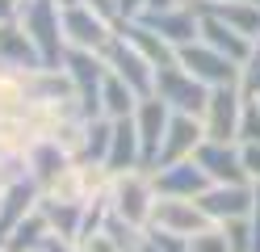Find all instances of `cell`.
Returning <instances> with one entry per match:
<instances>
[{
  "mask_svg": "<svg viewBox=\"0 0 260 252\" xmlns=\"http://www.w3.org/2000/svg\"><path fill=\"white\" fill-rule=\"evenodd\" d=\"M17 9H21V0H0V25L13 21V17H17Z\"/></svg>",
  "mask_w": 260,
  "mask_h": 252,
  "instance_id": "cell-41",
  "label": "cell"
},
{
  "mask_svg": "<svg viewBox=\"0 0 260 252\" xmlns=\"http://www.w3.org/2000/svg\"><path fill=\"white\" fill-rule=\"evenodd\" d=\"M25 34L34 38L38 55H42V67H63L68 59V38H63V9L55 0H25L17 9Z\"/></svg>",
  "mask_w": 260,
  "mask_h": 252,
  "instance_id": "cell-1",
  "label": "cell"
},
{
  "mask_svg": "<svg viewBox=\"0 0 260 252\" xmlns=\"http://www.w3.org/2000/svg\"><path fill=\"white\" fill-rule=\"evenodd\" d=\"M38 210L46 214V227L51 235H63V240H80V223H84V206L76 202H55V198H42Z\"/></svg>",
  "mask_w": 260,
  "mask_h": 252,
  "instance_id": "cell-26",
  "label": "cell"
},
{
  "mask_svg": "<svg viewBox=\"0 0 260 252\" xmlns=\"http://www.w3.org/2000/svg\"><path fill=\"white\" fill-rule=\"evenodd\" d=\"M76 244H80V252H122L118 244H113V235H109L105 227H101V231H92V235H80Z\"/></svg>",
  "mask_w": 260,
  "mask_h": 252,
  "instance_id": "cell-35",
  "label": "cell"
},
{
  "mask_svg": "<svg viewBox=\"0 0 260 252\" xmlns=\"http://www.w3.org/2000/svg\"><path fill=\"white\" fill-rule=\"evenodd\" d=\"M168 122H172V109L159 101L155 93L151 97H143L139 105H135V130H139V143H143V164H155L159 156V143H164V134H168Z\"/></svg>",
  "mask_w": 260,
  "mask_h": 252,
  "instance_id": "cell-13",
  "label": "cell"
},
{
  "mask_svg": "<svg viewBox=\"0 0 260 252\" xmlns=\"http://www.w3.org/2000/svg\"><path fill=\"white\" fill-rule=\"evenodd\" d=\"M0 67H9V72H34V67H42V55H38L34 38L25 34L21 17L0 25Z\"/></svg>",
  "mask_w": 260,
  "mask_h": 252,
  "instance_id": "cell-16",
  "label": "cell"
},
{
  "mask_svg": "<svg viewBox=\"0 0 260 252\" xmlns=\"http://www.w3.org/2000/svg\"><path fill=\"white\" fill-rule=\"evenodd\" d=\"M252 5H260V0H252Z\"/></svg>",
  "mask_w": 260,
  "mask_h": 252,
  "instance_id": "cell-44",
  "label": "cell"
},
{
  "mask_svg": "<svg viewBox=\"0 0 260 252\" xmlns=\"http://www.w3.org/2000/svg\"><path fill=\"white\" fill-rule=\"evenodd\" d=\"M109 139H113V122H109V118H88V143H84V160L105 164V156H109Z\"/></svg>",
  "mask_w": 260,
  "mask_h": 252,
  "instance_id": "cell-29",
  "label": "cell"
},
{
  "mask_svg": "<svg viewBox=\"0 0 260 252\" xmlns=\"http://www.w3.org/2000/svg\"><path fill=\"white\" fill-rule=\"evenodd\" d=\"M210 223H231V218H248L256 189L252 185H210V189L198 198Z\"/></svg>",
  "mask_w": 260,
  "mask_h": 252,
  "instance_id": "cell-14",
  "label": "cell"
},
{
  "mask_svg": "<svg viewBox=\"0 0 260 252\" xmlns=\"http://www.w3.org/2000/svg\"><path fill=\"white\" fill-rule=\"evenodd\" d=\"M206 9L222 17L231 30H239L248 42H260V5H252V0H210Z\"/></svg>",
  "mask_w": 260,
  "mask_h": 252,
  "instance_id": "cell-22",
  "label": "cell"
},
{
  "mask_svg": "<svg viewBox=\"0 0 260 252\" xmlns=\"http://www.w3.org/2000/svg\"><path fill=\"white\" fill-rule=\"evenodd\" d=\"M0 252H5V248H0Z\"/></svg>",
  "mask_w": 260,
  "mask_h": 252,
  "instance_id": "cell-45",
  "label": "cell"
},
{
  "mask_svg": "<svg viewBox=\"0 0 260 252\" xmlns=\"http://www.w3.org/2000/svg\"><path fill=\"white\" fill-rule=\"evenodd\" d=\"M51 240V227H46V214L42 210H34L25 218V223H17L9 231V240L0 244L5 252H42V244Z\"/></svg>",
  "mask_w": 260,
  "mask_h": 252,
  "instance_id": "cell-27",
  "label": "cell"
},
{
  "mask_svg": "<svg viewBox=\"0 0 260 252\" xmlns=\"http://www.w3.org/2000/svg\"><path fill=\"white\" fill-rule=\"evenodd\" d=\"M42 198H55V202H76L84 206V173H80V160H72L63 173L42 189Z\"/></svg>",
  "mask_w": 260,
  "mask_h": 252,
  "instance_id": "cell-28",
  "label": "cell"
},
{
  "mask_svg": "<svg viewBox=\"0 0 260 252\" xmlns=\"http://www.w3.org/2000/svg\"><path fill=\"white\" fill-rule=\"evenodd\" d=\"M189 252H226V235L218 223H210L202 227L198 235H189Z\"/></svg>",
  "mask_w": 260,
  "mask_h": 252,
  "instance_id": "cell-33",
  "label": "cell"
},
{
  "mask_svg": "<svg viewBox=\"0 0 260 252\" xmlns=\"http://www.w3.org/2000/svg\"><path fill=\"white\" fill-rule=\"evenodd\" d=\"M42 252H80L76 240H63V235H51V240L42 244Z\"/></svg>",
  "mask_w": 260,
  "mask_h": 252,
  "instance_id": "cell-39",
  "label": "cell"
},
{
  "mask_svg": "<svg viewBox=\"0 0 260 252\" xmlns=\"http://www.w3.org/2000/svg\"><path fill=\"white\" fill-rule=\"evenodd\" d=\"M38 202H42V189L29 177L17 181V185H9V189L0 193V244L9 240V231L17 223H25V218L38 210Z\"/></svg>",
  "mask_w": 260,
  "mask_h": 252,
  "instance_id": "cell-19",
  "label": "cell"
},
{
  "mask_svg": "<svg viewBox=\"0 0 260 252\" xmlns=\"http://www.w3.org/2000/svg\"><path fill=\"white\" fill-rule=\"evenodd\" d=\"M202 42H210L214 50H222V55L231 59V63H239V67H243V59L256 50V42H248L239 30H231L222 17H214L210 9H202Z\"/></svg>",
  "mask_w": 260,
  "mask_h": 252,
  "instance_id": "cell-20",
  "label": "cell"
},
{
  "mask_svg": "<svg viewBox=\"0 0 260 252\" xmlns=\"http://www.w3.org/2000/svg\"><path fill=\"white\" fill-rule=\"evenodd\" d=\"M139 252H155V248H151V244H147V240H143V248H139Z\"/></svg>",
  "mask_w": 260,
  "mask_h": 252,
  "instance_id": "cell-43",
  "label": "cell"
},
{
  "mask_svg": "<svg viewBox=\"0 0 260 252\" xmlns=\"http://www.w3.org/2000/svg\"><path fill=\"white\" fill-rule=\"evenodd\" d=\"M34 97L25 89V72H9L0 67V118H29Z\"/></svg>",
  "mask_w": 260,
  "mask_h": 252,
  "instance_id": "cell-24",
  "label": "cell"
},
{
  "mask_svg": "<svg viewBox=\"0 0 260 252\" xmlns=\"http://www.w3.org/2000/svg\"><path fill=\"white\" fill-rule=\"evenodd\" d=\"M151 185L159 198H202L210 189V177L202 173L198 160H181V164H168V168H147Z\"/></svg>",
  "mask_w": 260,
  "mask_h": 252,
  "instance_id": "cell-12",
  "label": "cell"
},
{
  "mask_svg": "<svg viewBox=\"0 0 260 252\" xmlns=\"http://www.w3.org/2000/svg\"><path fill=\"white\" fill-rule=\"evenodd\" d=\"M25 89H29V97H34V105L38 101H68V97H76L63 67H34V72H25Z\"/></svg>",
  "mask_w": 260,
  "mask_h": 252,
  "instance_id": "cell-23",
  "label": "cell"
},
{
  "mask_svg": "<svg viewBox=\"0 0 260 252\" xmlns=\"http://www.w3.org/2000/svg\"><path fill=\"white\" fill-rule=\"evenodd\" d=\"M252 189H256V202H252V214H248V218H252V231H256V252H260V181L252 185Z\"/></svg>",
  "mask_w": 260,
  "mask_h": 252,
  "instance_id": "cell-40",
  "label": "cell"
},
{
  "mask_svg": "<svg viewBox=\"0 0 260 252\" xmlns=\"http://www.w3.org/2000/svg\"><path fill=\"white\" fill-rule=\"evenodd\" d=\"M63 72L72 80V93L80 101V109H84V118H101V84L109 76L105 59L96 55V50H68Z\"/></svg>",
  "mask_w": 260,
  "mask_h": 252,
  "instance_id": "cell-3",
  "label": "cell"
},
{
  "mask_svg": "<svg viewBox=\"0 0 260 252\" xmlns=\"http://www.w3.org/2000/svg\"><path fill=\"white\" fill-rule=\"evenodd\" d=\"M193 160L202 164V173L210 177V185H252L248 173H243L239 143H214V139H206Z\"/></svg>",
  "mask_w": 260,
  "mask_h": 252,
  "instance_id": "cell-11",
  "label": "cell"
},
{
  "mask_svg": "<svg viewBox=\"0 0 260 252\" xmlns=\"http://www.w3.org/2000/svg\"><path fill=\"white\" fill-rule=\"evenodd\" d=\"M147 244H151L155 252H189V240H185V235L155 231V227H147Z\"/></svg>",
  "mask_w": 260,
  "mask_h": 252,
  "instance_id": "cell-34",
  "label": "cell"
},
{
  "mask_svg": "<svg viewBox=\"0 0 260 252\" xmlns=\"http://www.w3.org/2000/svg\"><path fill=\"white\" fill-rule=\"evenodd\" d=\"M155 231H172V235H198L202 227H210V218L202 210L198 198H155V210H151V223Z\"/></svg>",
  "mask_w": 260,
  "mask_h": 252,
  "instance_id": "cell-9",
  "label": "cell"
},
{
  "mask_svg": "<svg viewBox=\"0 0 260 252\" xmlns=\"http://www.w3.org/2000/svg\"><path fill=\"white\" fill-rule=\"evenodd\" d=\"M239 156H243V173L256 185L260 181V143H239Z\"/></svg>",
  "mask_w": 260,
  "mask_h": 252,
  "instance_id": "cell-36",
  "label": "cell"
},
{
  "mask_svg": "<svg viewBox=\"0 0 260 252\" xmlns=\"http://www.w3.org/2000/svg\"><path fill=\"white\" fill-rule=\"evenodd\" d=\"M143 21H147L155 34H164V38H168L176 50L202 38V13H198V9L172 5V9H159V13H143Z\"/></svg>",
  "mask_w": 260,
  "mask_h": 252,
  "instance_id": "cell-15",
  "label": "cell"
},
{
  "mask_svg": "<svg viewBox=\"0 0 260 252\" xmlns=\"http://www.w3.org/2000/svg\"><path fill=\"white\" fill-rule=\"evenodd\" d=\"M113 30L118 25H109L105 17H96L84 0L72 9H63V38H68V50H96L101 55L105 42L113 38Z\"/></svg>",
  "mask_w": 260,
  "mask_h": 252,
  "instance_id": "cell-8",
  "label": "cell"
},
{
  "mask_svg": "<svg viewBox=\"0 0 260 252\" xmlns=\"http://www.w3.org/2000/svg\"><path fill=\"white\" fill-rule=\"evenodd\" d=\"M118 34H122V38L155 67V72H159V67H168V63H176V46L164 38V34H155L147 21H143V17H135V21H122Z\"/></svg>",
  "mask_w": 260,
  "mask_h": 252,
  "instance_id": "cell-17",
  "label": "cell"
},
{
  "mask_svg": "<svg viewBox=\"0 0 260 252\" xmlns=\"http://www.w3.org/2000/svg\"><path fill=\"white\" fill-rule=\"evenodd\" d=\"M105 168L113 177L122 173H135V168H147L143 164V143H139V130H135V114L113 122V139H109V156H105Z\"/></svg>",
  "mask_w": 260,
  "mask_h": 252,
  "instance_id": "cell-18",
  "label": "cell"
},
{
  "mask_svg": "<svg viewBox=\"0 0 260 252\" xmlns=\"http://www.w3.org/2000/svg\"><path fill=\"white\" fill-rule=\"evenodd\" d=\"M155 185H151V173L147 168H135V173H122L113 177V193H109V210L126 218L130 227H143L147 231L151 223V210H155Z\"/></svg>",
  "mask_w": 260,
  "mask_h": 252,
  "instance_id": "cell-2",
  "label": "cell"
},
{
  "mask_svg": "<svg viewBox=\"0 0 260 252\" xmlns=\"http://www.w3.org/2000/svg\"><path fill=\"white\" fill-rule=\"evenodd\" d=\"M256 101H260V97H256Z\"/></svg>",
  "mask_w": 260,
  "mask_h": 252,
  "instance_id": "cell-46",
  "label": "cell"
},
{
  "mask_svg": "<svg viewBox=\"0 0 260 252\" xmlns=\"http://www.w3.org/2000/svg\"><path fill=\"white\" fill-rule=\"evenodd\" d=\"M139 93L130 89L126 80H118V76H105V84H101V118H109V122H122V118H130L135 114V105H139Z\"/></svg>",
  "mask_w": 260,
  "mask_h": 252,
  "instance_id": "cell-25",
  "label": "cell"
},
{
  "mask_svg": "<svg viewBox=\"0 0 260 252\" xmlns=\"http://www.w3.org/2000/svg\"><path fill=\"white\" fill-rule=\"evenodd\" d=\"M172 5H181V9H198V13H202V9L210 5V0H172Z\"/></svg>",
  "mask_w": 260,
  "mask_h": 252,
  "instance_id": "cell-42",
  "label": "cell"
},
{
  "mask_svg": "<svg viewBox=\"0 0 260 252\" xmlns=\"http://www.w3.org/2000/svg\"><path fill=\"white\" fill-rule=\"evenodd\" d=\"M84 5H88L96 17H105L109 25H122V9H118V0H84Z\"/></svg>",
  "mask_w": 260,
  "mask_h": 252,
  "instance_id": "cell-37",
  "label": "cell"
},
{
  "mask_svg": "<svg viewBox=\"0 0 260 252\" xmlns=\"http://www.w3.org/2000/svg\"><path fill=\"white\" fill-rule=\"evenodd\" d=\"M239 93L243 97H260V42H256V50L239 67Z\"/></svg>",
  "mask_w": 260,
  "mask_h": 252,
  "instance_id": "cell-32",
  "label": "cell"
},
{
  "mask_svg": "<svg viewBox=\"0 0 260 252\" xmlns=\"http://www.w3.org/2000/svg\"><path fill=\"white\" fill-rule=\"evenodd\" d=\"M118 9H122V21H135L147 13V0H118Z\"/></svg>",
  "mask_w": 260,
  "mask_h": 252,
  "instance_id": "cell-38",
  "label": "cell"
},
{
  "mask_svg": "<svg viewBox=\"0 0 260 252\" xmlns=\"http://www.w3.org/2000/svg\"><path fill=\"white\" fill-rule=\"evenodd\" d=\"M239 118H243V93L239 84L210 89L206 109H202V130L214 143H239Z\"/></svg>",
  "mask_w": 260,
  "mask_h": 252,
  "instance_id": "cell-6",
  "label": "cell"
},
{
  "mask_svg": "<svg viewBox=\"0 0 260 252\" xmlns=\"http://www.w3.org/2000/svg\"><path fill=\"white\" fill-rule=\"evenodd\" d=\"M202 143H206L202 118H193V114H172L168 134H164V143H159V156H155V164H151V168H168V164L193 160Z\"/></svg>",
  "mask_w": 260,
  "mask_h": 252,
  "instance_id": "cell-10",
  "label": "cell"
},
{
  "mask_svg": "<svg viewBox=\"0 0 260 252\" xmlns=\"http://www.w3.org/2000/svg\"><path fill=\"white\" fill-rule=\"evenodd\" d=\"M155 97L164 101L172 114H193V118H202L210 89H206L202 80H193L181 63H168V67H159V72H155Z\"/></svg>",
  "mask_w": 260,
  "mask_h": 252,
  "instance_id": "cell-5",
  "label": "cell"
},
{
  "mask_svg": "<svg viewBox=\"0 0 260 252\" xmlns=\"http://www.w3.org/2000/svg\"><path fill=\"white\" fill-rule=\"evenodd\" d=\"M101 59H105V67H109V72L118 76V80H126L139 97H151V93H155V67L143 59L139 50H135V46H130L122 34H118V30H113V38L105 42Z\"/></svg>",
  "mask_w": 260,
  "mask_h": 252,
  "instance_id": "cell-7",
  "label": "cell"
},
{
  "mask_svg": "<svg viewBox=\"0 0 260 252\" xmlns=\"http://www.w3.org/2000/svg\"><path fill=\"white\" fill-rule=\"evenodd\" d=\"M239 143H260V101L243 97V118H239Z\"/></svg>",
  "mask_w": 260,
  "mask_h": 252,
  "instance_id": "cell-31",
  "label": "cell"
},
{
  "mask_svg": "<svg viewBox=\"0 0 260 252\" xmlns=\"http://www.w3.org/2000/svg\"><path fill=\"white\" fill-rule=\"evenodd\" d=\"M226 235V252H256V231L252 218H231V223H218Z\"/></svg>",
  "mask_w": 260,
  "mask_h": 252,
  "instance_id": "cell-30",
  "label": "cell"
},
{
  "mask_svg": "<svg viewBox=\"0 0 260 252\" xmlns=\"http://www.w3.org/2000/svg\"><path fill=\"white\" fill-rule=\"evenodd\" d=\"M176 63H181L193 80H202L206 89H226V84H239V63H231L222 50H214V46L202 42V38L176 50Z\"/></svg>",
  "mask_w": 260,
  "mask_h": 252,
  "instance_id": "cell-4",
  "label": "cell"
},
{
  "mask_svg": "<svg viewBox=\"0 0 260 252\" xmlns=\"http://www.w3.org/2000/svg\"><path fill=\"white\" fill-rule=\"evenodd\" d=\"M25 164H29V181H34L38 189H46V185H51L63 168L72 164V156H68L55 139H38L34 147L25 151Z\"/></svg>",
  "mask_w": 260,
  "mask_h": 252,
  "instance_id": "cell-21",
  "label": "cell"
}]
</instances>
